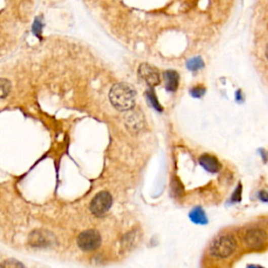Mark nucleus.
<instances>
[{
    "mask_svg": "<svg viewBox=\"0 0 268 268\" xmlns=\"http://www.w3.org/2000/svg\"><path fill=\"white\" fill-rule=\"evenodd\" d=\"M190 219L196 224H207L208 223V218H207L206 213H204V211L199 207L191 211Z\"/></svg>",
    "mask_w": 268,
    "mask_h": 268,
    "instance_id": "obj_11",
    "label": "nucleus"
},
{
    "mask_svg": "<svg viewBox=\"0 0 268 268\" xmlns=\"http://www.w3.org/2000/svg\"><path fill=\"white\" fill-rule=\"evenodd\" d=\"M204 66V63L202 61V59L200 57H195L188 60L186 62V67L188 70H192V71H197L201 68H203Z\"/></svg>",
    "mask_w": 268,
    "mask_h": 268,
    "instance_id": "obj_12",
    "label": "nucleus"
},
{
    "mask_svg": "<svg viewBox=\"0 0 268 268\" xmlns=\"http://www.w3.org/2000/svg\"><path fill=\"white\" fill-rule=\"evenodd\" d=\"M166 81V89L170 92H174L178 88L179 84V75L175 70H167L164 73Z\"/></svg>",
    "mask_w": 268,
    "mask_h": 268,
    "instance_id": "obj_10",
    "label": "nucleus"
},
{
    "mask_svg": "<svg viewBox=\"0 0 268 268\" xmlns=\"http://www.w3.org/2000/svg\"><path fill=\"white\" fill-rule=\"evenodd\" d=\"M56 242L55 236L45 231H35L29 236V243L31 246L47 247Z\"/></svg>",
    "mask_w": 268,
    "mask_h": 268,
    "instance_id": "obj_7",
    "label": "nucleus"
},
{
    "mask_svg": "<svg viewBox=\"0 0 268 268\" xmlns=\"http://www.w3.org/2000/svg\"><path fill=\"white\" fill-rule=\"evenodd\" d=\"M109 99L120 111H129L135 106V89L127 83L116 84L109 92Z\"/></svg>",
    "mask_w": 268,
    "mask_h": 268,
    "instance_id": "obj_1",
    "label": "nucleus"
},
{
    "mask_svg": "<svg viewBox=\"0 0 268 268\" xmlns=\"http://www.w3.org/2000/svg\"><path fill=\"white\" fill-rule=\"evenodd\" d=\"M76 243L78 246L84 251L96 250L101 246L102 237L98 231L87 229L79 235Z\"/></svg>",
    "mask_w": 268,
    "mask_h": 268,
    "instance_id": "obj_3",
    "label": "nucleus"
},
{
    "mask_svg": "<svg viewBox=\"0 0 268 268\" xmlns=\"http://www.w3.org/2000/svg\"><path fill=\"white\" fill-rule=\"evenodd\" d=\"M2 265L3 266H8V267H17V266L23 267V264H21L19 262H16V261L13 262V260H8L7 262H4Z\"/></svg>",
    "mask_w": 268,
    "mask_h": 268,
    "instance_id": "obj_18",
    "label": "nucleus"
},
{
    "mask_svg": "<svg viewBox=\"0 0 268 268\" xmlns=\"http://www.w3.org/2000/svg\"><path fill=\"white\" fill-rule=\"evenodd\" d=\"M138 75L149 86H156L161 82L160 71L149 64H141L138 68Z\"/></svg>",
    "mask_w": 268,
    "mask_h": 268,
    "instance_id": "obj_6",
    "label": "nucleus"
},
{
    "mask_svg": "<svg viewBox=\"0 0 268 268\" xmlns=\"http://www.w3.org/2000/svg\"><path fill=\"white\" fill-rule=\"evenodd\" d=\"M11 91V83L7 79H2V99H5Z\"/></svg>",
    "mask_w": 268,
    "mask_h": 268,
    "instance_id": "obj_15",
    "label": "nucleus"
},
{
    "mask_svg": "<svg viewBox=\"0 0 268 268\" xmlns=\"http://www.w3.org/2000/svg\"><path fill=\"white\" fill-rule=\"evenodd\" d=\"M204 93H206V88L201 87V86H197V87H194L193 89H191V96L194 98H197V99L203 97Z\"/></svg>",
    "mask_w": 268,
    "mask_h": 268,
    "instance_id": "obj_16",
    "label": "nucleus"
},
{
    "mask_svg": "<svg viewBox=\"0 0 268 268\" xmlns=\"http://www.w3.org/2000/svg\"><path fill=\"white\" fill-rule=\"evenodd\" d=\"M237 100H242V98H241V91H237Z\"/></svg>",
    "mask_w": 268,
    "mask_h": 268,
    "instance_id": "obj_20",
    "label": "nucleus"
},
{
    "mask_svg": "<svg viewBox=\"0 0 268 268\" xmlns=\"http://www.w3.org/2000/svg\"><path fill=\"white\" fill-rule=\"evenodd\" d=\"M130 111V110H129ZM125 124L127 126V128L131 132H138L144 128L145 125V119L144 114L141 113L139 110H134V111H130L127 116L125 117Z\"/></svg>",
    "mask_w": 268,
    "mask_h": 268,
    "instance_id": "obj_8",
    "label": "nucleus"
},
{
    "mask_svg": "<svg viewBox=\"0 0 268 268\" xmlns=\"http://www.w3.org/2000/svg\"><path fill=\"white\" fill-rule=\"evenodd\" d=\"M112 206V196L108 192L98 193L90 203V212L94 216H103Z\"/></svg>",
    "mask_w": 268,
    "mask_h": 268,
    "instance_id": "obj_4",
    "label": "nucleus"
},
{
    "mask_svg": "<svg viewBox=\"0 0 268 268\" xmlns=\"http://www.w3.org/2000/svg\"><path fill=\"white\" fill-rule=\"evenodd\" d=\"M266 57H267V59H268V44H267V46H266Z\"/></svg>",
    "mask_w": 268,
    "mask_h": 268,
    "instance_id": "obj_21",
    "label": "nucleus"
},
{
    "mask_svg": "<svg viewBox=\"0 0 268 268\" xmlns=\"http://www.w3.org/2000/svg\"><path fill=\"white\" fill-rule=\"evenodd\" d=\"M243 241L245 245L250 249H262L267 241V235L264 231L259 228L248 229L244 235Z\"/></svg>",
    "mask_w": 268,
    "mask_h": 268,
    "instance_id": "obj_5",
    "label": "nucleus"
},
{
    "mask_svg": "<svg viewBox=\"0 0 268 268\" xmlns=\"http://www.w3.org/2000/svg\"><path fill=\"white\" fill-rule=\"evenodd\" d=\"M199 164L208 172L211 173H217L220 171V169H221V165H220L216 157L209 154L202 155L199 159Z\"/></svg>",
    "mask_w": 268,
    "mask_h": 268,
    "instance_id": "obj_9",
    "label": "nucleus"
},
{
    "mask_svg": "<svg viewBox=\"0 0 268 268\" xmlns=\"http://www.w3.org/2000/svg\"><path fill=\"white\" fill-rule=\"evenodd\" d=\"M42 28H43V22L40 20V18H36L34 21V24H33V33L39 39H41Z\"/></svg>",
    "mask_w": 268,
    "mask_h": 268,
    "instance_id": "obj_14",
    "label": "nucleus"
},
{
    "mask_svg": "<svg viewBox=\"0 0 268 268\" xmlns=\"http://www.w3.org/2000/svg\"><path fill=\"white\" fill-rule=\"evenodd\" d=\"M146 96H147V99H148L150 105H151L155 110H157V111H161V112H162V111H163V107L161 106L160 102L157 101V98H156V96H155L154 91H153V90H148L147 93H146Z\"/></svg>",
    "mask_w": 268,
    "mask_h": 268,
    "instance_id": "obj_13",
    "label": "nucleus"
},
{
    "mask_svg": "<svg viewBox=\"0 0 268 268\" xmlns=\"http://www.w3.org/2000/svg\"><path fill=\"white\" fill-rule=\"evenodd\" d=\"M259 198L262 200V201H265V202H268V191L267 190H263L259 193Z\"/></svg>",
    "mask_w": 268,
    "mask_h": 268,
    "instance_id": "obj_19",
    "label": "nucleus"
},
{
    "mask_svg": "<svg viewBox=\"0 0 268 268\" xmlns=\"http://www.w3.org/2000/svg\"><path fill=\"white\" fill-rule=\"evenodd\" d=\"M236 247H237V242L233 236L224 235L213 241L210 247V253L216 258L224 259L234 254Z\"/></svg>",
    "mask_w": 268,
    "mask_h": 268,
    "instance_id": "obj_2",
    "label": "nucleus"
},
{
    "mask_svg": "<svg viewBox=\"0 0 268 268\" xmlns=\"http://www.w3.org/2000/svg\"><path fill=\"white\" fill-rule=\"evenodd\" d=\"M241 191H242V186L239 185L237 187V190L234 192V195L232 197V201L233 202H239L241 200Z\"/></svg>",
    "mask_w": 268,
    "mask_h": 268,
    "instance_id": "obj_17",
    "label": "nucleus"
}]
</instances>
